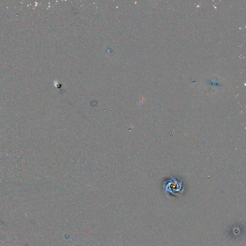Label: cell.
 Returning <instances> with one entry per match:
<instances>
[{
	"label": "cell",
	"mask_w": 246,
	"mask_h": 246,
	"mask_svg": "<svg viewBox=\"0 0 246 246\" xmlns=\"http://www.w3.org/2000/svg\"><path fill=\"white\" fill-rule=\"evenodd\" d=\"M180 182H177L174 180V182L170 181V182L168 184L167 188H168V191L172 192V193L177 192L180 189Z\"/></svg>",
	"instance_id": "6da1fadb"
}]
</instances>
